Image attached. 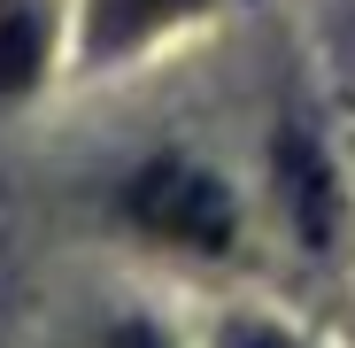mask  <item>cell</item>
I'll use <instances>...</instances> for the list:
<instances>
[{
    "mask_svg": "<svg viewBox=\"0 0 355 348\" xmlns=\"http://www.w3.org/2000/svg\"><path fill=\"white\" fill-rule=\"evenodd\" d=\"M46 63V8L39 0H0V93H24Z\"/></svg>",
    "mask_w": 355,
    "mask_h": 348,
    "instance_id": "obj_3",
    "label": "cell"
},
{
    "mask_svg": "<svg viewBox=\"0 0 355 348\" xmlns=\"http://www.w3.org/2000/svg\"><path fill=\"white\" fill-rule=\"evenodd\" d=\"M224 348H293V340H286V333H263V325H248V333H232Z\"/></svg>",
    "mask_w": 355,
    "mask_h": 348,
    "instance_id": "obj_5",
    "label": "cell"
},
{
    "mask_svg": "<svg viewBox=\"0 0 355 348\" xmlns=\"http://www.w3.org/2000/svg\"><path fill=\"white\" fill-rule=\"evenodd\" d=\"M170 8H178V0H93V39H101V47H124L132 31L162 24Z\"/></svg>",
    "mask_w": 355,
    "mask_h": 348,
    "instance_id": "obj_4",
    "label": "cell"
},
{
    "mask_svg": "<svg viewBox=\"0 0 355 348\" xmlns=\"http://www.w3.org/2000/svg\"><path fill=\"white\" fill-rule=\"evenodd\" d=\"M108 348H162V340H155V333H147V325H124V333H116V340H108Z\"/></svg>",
    "mask_w": 355,
    "mask_h": 348,
    "instance_id": "obj_6",
    "label": "cell"
},
{
    "mask_svg": "<svg viewBox=\"0 0 355 348\" xmlns=\"http://www.w3.org/2000/svg\"><path fill=\"white\" fill-rule=\"evenodd\" d=\"M278 194L293 209V224H302V240H332V224H340V201H332V170L309 140H286L278 147Z\"/></svg>",
    "mask_w": 355,
    "mask_h": 348,
    "instance_id": "obj_2",
    "label": "cell"
},
{
    "mask_svg": "<svg viewBox=\"0 0 355 348\" xmlns=\"http://www.w3.org/2000/svg\"><path fill=\"white\" fill-rule=\"evenodd\" d=\"M132 209H139V224H155L162 240H186V248H224L232 240V194L201 163H155L132 186Z\"/></svg>",
    "mask_w": 355,
    "mask_h": 348,
    "instance_id": "obj_1",
    "label": "cell"
}]
</instances>
